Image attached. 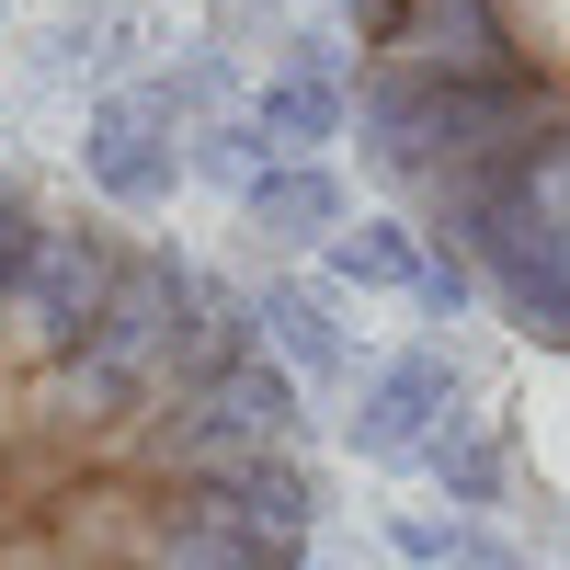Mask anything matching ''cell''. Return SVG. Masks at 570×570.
Masks as SVG:
<instances>
[{
    "label": "cell",
    "mask_w": 570,
    "mask_h": 570,
    "mask_svg": "<svg viewBox=\"0 0 570 570\" xmlns=\"http://www.w3.org/2000/svg\"><path fill=\"white\" fill-rule=\"evenodd\" d=\"M354 126L422 252L570 365V0H354Z\"/></svg>",
    "instance_id": "7a4b0ae2"
},
{
    "label": "cell",
    "mask_w": 570,
    "mask_h": 570,
    "mask_svg": "<svg viewBox=\"0 0 570 570\" xmlns=\"http://www.w3.org/2000/svg\"><path fill=\"white\" fill-rule=\"evenodd\" d=\"M320 252H331V274H343V285H376V297H422V308H468V285H456L434 252H422V228H411V217H343Z\"/></svg>",
    "instance_id": "8992f818"
},
{
    "label": "cell",
    "mask_w": 570,
    "mask_h": 570,
    "mask_svg": "<svg viewBox=\"0 0 570 570\" xmlns=\"http://www.w3.org/2000/svg\"><path fill=\"white\" fill-rule=\"evenodd\" d=\"M320 434L263 308L0 149V570H308Z\"/></svg>",
    "instance_id": "6da1fadb"
},
{
    "label": "cell",
    "mask_w": 570,
    "mask_h": 570,
    "mask_svg": "<svg viewBox=\"0 0 570 570\" xmlns=\"http://www.w3.org/2000/svg\"><path fill=\"white\" fill-rule=\"evenodd\" d=\"M445 570H537V559L513 548V537H491V525H456L445 537Z\"/></svg>",
    "instance_id": "9c48e42d"
},
{
    "label": "cell",
    "mask_w": 570,
    "mask_h": 570,
    "mask_svg": "<svg viewBox=\"0 0 570 570\" xmlns=\"http://www.w3.org/2000/svg\"><path fill=\"white\" fill-rule=\"evenodd\" d=\"M252 308H263V343L285 354L297 389H308V376H343V331H331V308L308 297V285H274V297H252Z\"/></svg>",
    "instance_id": "ba28073f"
},
{
    "label": "cell",
    "mask_w": 570,
    "mask_h": 570,
    "mask_svg": "<svg viewBox=\"0 0 570 570\" xmlns=\"http://www.w3.org/2000/svg\"><path fill=\"white\" fill-rule=\"evenodd\" d=\"M343 126H354V58L343 46H285L274 80H263V149L274 160H320Z\"/></svg>",
    "instance_id": "5b68a950"
},
{
    "label": "cell",
    "mask_w": 570,
    "mask_h": 570,
    "mask_svg": "<svg viewBox=\"0 0 570 570\" xmlns=\"http://www.w3.org/2000/svg\"><path fill=\"white\" fill-rule=\"evenodd\" d=\"M80 160H91V195H104L115 217H149L171 183H183V149H171V126H160V91H104Z\"/></svg>",
    "instance_id": "277c9868"
},
{
    "label": "cell",
    "mask_w": 570,
    "mask_h": 570,
    "mask_svg": "<svg viewBox=\"0 0 570 570\" xmlns=\"http://www.w3.org/2000/svg\"><path fill=\"white\" fill-rule=\"evenodd\" d=\"M354 206H343V171L331 160H274L263 183H252V228L263 240H331Z\"/></svg>",
    "instance_id": "52a82bcc"
},
{
    "label": "cell",
    "mask_w": 570,
    "mask_h": 570,
    "mask_svg": "<svg viewBox=\"0 0 570 570\" xmlns=\"http://www.w3.org/2000/svg\"><path fill=\"white\" fill-rule=\"evenodd\" d=\"M456 389H468V376H456L445 343H400V354L354 389V445H365L376 468H422V456H434L456 422H468Z\"/></svg>",
    "instance_id": "3957f363"
}]
</instances>
